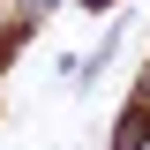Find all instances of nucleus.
Returning a JSON list of instances; mask_svg holds the SVG:
<instances>
[{
	"label": "nucleus",
	"mask_w": 150,
	"mask_h": 150,
	"mask_svg": "<svg viewBox=\"0 0 150 150\" xmlns=\"http://www.w3.org/2000/svg\"><path fill=\"white\" fill-rule=\"evenodd\" d=\"M143 135H150V75L135 83V105H128V120L112 128V150H143Z\"/></svg>",
	"instance_id": "obj_1"
}]
</instances>
